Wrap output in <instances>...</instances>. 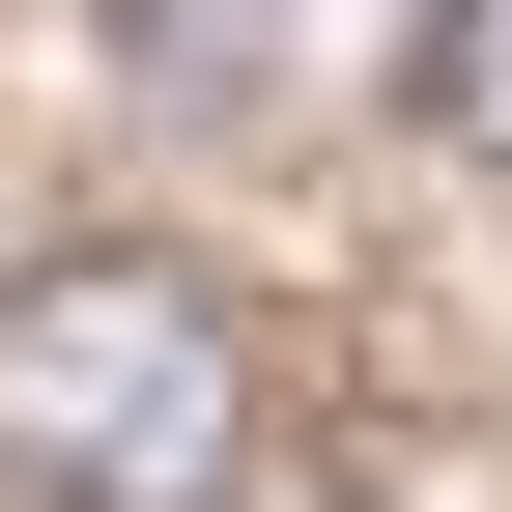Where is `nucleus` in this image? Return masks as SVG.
<instances>
[{
	"label": "nucleus",
	"mask_w": 512,
	"mask_h": 512,
	"mask_svg": "<svg viewBox=\"0 0 512 512\" xmlns=\"http://www.w3.org/2000/svg\"><path fill=\"white\" fill-rule=\"evenodd\" d=\"M256 313L200 256H29L0 285V512H256Z\"/></svg>",
	"instance_id": "obj_1"
},
{
	"label": "nucleus",
	"mask_w": 512,
	"mask_h": 512,
	"mask_svg": "<svg viewBox=\"0 0 512 512\" xmlns=\"http://www.w3.org/2000/svg\"><path fill=\"white\" fill-rule=\"evenodd\" d=\"M427 143L512 171V0H427Z\"/></svg>",
	"instance_id": "obj_2"
}]
</instances>
